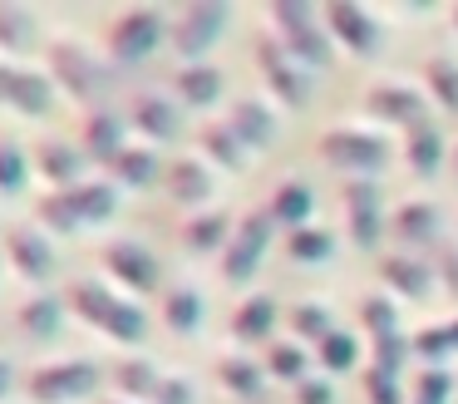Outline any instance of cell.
Wrapping results in <instances>:
<instances>
[{"label":"cell","instance_id":"6","mask_svg":"<svg viewBox=\"0 0 458 404\" xmlns=\"http://www.w3.org/2000/svg\"><path fill=\"white\" fill-rule=\"evenodd\" d=\"M227 15H232V10L222 5V0H192V5L173 20V30H168L173 49H178L188 64H198V55H208V49L217 45V35L227 30Z\"/></svg>","mask_w":458,"mask_h":404},{"label":"cell","instance_id":"13","mask_svg":"<svg viewBox=\"0 0 458 404\" xmlns=\"http://www.w3.org/2000/svg\"><path fill=\"white\" fill-rule=\"evenodd\" d=\"M84 158H99V163H114V158L129 148V114H114V108H89L80 133Z\"/></svg>","mask_w":458,"mask_h":404},{"label":"cell","instance_id":"20","mask_svg":"<svg viewBox=\"0 0 458 404\" xmlns=\"http://www.w3.org/2000/svg\"><path fill=\"white\" fill-rule=\"evenodd\" d=\"M173 94H178V104H188V108H208V104H217V94H222V69H212V64H182L178 74H173Z\"/></svg>","mask_w":458,"mask_h":404},{"label":"cell","instance_id":"54","mask_svg":"<svg viewBox=\"0 0 458 404\" xmlns=\"http://www.w3.org/2000/svg\"><path fill=\"white\" fill-rule=\"evenodd\" d=\"M0 262H5V252H0Z\"/></svg>","mask_w":458,"mask_h":404},{"label":"cell","instance_id":"16","mask_svg":"<svg viewBox=\"0 0 458 404\" xmlns=\"http://www.w3.org/2000/svg\"><path fill=\"white\" fill-rule=\"evenodd\" d=\"M345 212H350V236L360 246H375L385 236V217H379V187L375 183H350L345 187Z\"/></svg>","mask_w":458,"mask_h":404},{"label":"cell","instance_id":"9","mask_svg":"<svg viewBox=\"0 0 458 404\" xmlns=\"http://www.w3.org/2000/svg\"><path fill=\"white\" fill-rule=\"evenodd\" d=\"M320 153L340 168H379L389 158V138L369 133V128H330L320 138Z\"/></svg>","mask_w":458,"mask_h":404},{"label":"cell","instance_id":"12","mask_svg":"<svg viewBox=\"0 0 458 404\" xmlns=\"http://www.w3.org/2000/svg\"><path fill=\"white\" fill-rule=\"evenodd\" d=\"M365 108L375 118H385V124H404V133H409V128H419V124H428L424 94L409 89V84H375L365 94Z\"/></svg>","mask_w":458,"mask_h":404},{"label":"cell","instance_id":"21","mask_svg":"<svg viewBox=\"0 0 458 404\" xmlns=\"http://www.w3.org/2000/svg\"><path fill=\"white\" fill-rule=\"evenodd\" d=\"M40 45V20L15 0H0V49L5 55H30Z\"/></svg>","mask_w":458,"mask_h":404},{"label":"cell","instance_id":"11","mask_svg":"<svg viewBox=\"0 0 458 404\" xmlns=\"http://www.w3.org/2000/svg\"><path fill=\"white\" fill-rule=\"evenodd\" d=\"M99 262H104V271L109 276H119L129 291H153L158 286V256L148 252V246H139V242H109L99 252Z\"/></svg>","mask_w":458,"mask_h":404},{"label":"cell","instance_id":"49","mask_svg":"<svg viewBox=\"0 0 458 404\" xmlns=\"http://www.w3.org/2000/svg\"><path fill=\"white\" fill-rule=\"evenodd\" d=\"M296 404H335V390H330V380L306 374V380L296 384Z\"/></svg>","mask_w":458,"mask_h":404},{"label":"cell","instance_id":"50","mask_svg":"<svg viewBox=\"0 0 458 404\" xmlns=\"http://www.w3.org/2000/svg\"><path fill=\"white\" fill-rule=\"evenodd\" d=\"M444 276H448V286H454V296H458V246L454 242H444Z\"/></svg>","mask_w":458,"mask_h":404},{"label":"cell","instance_id":"23","mask_svg":"<svg viewBox=\"0 0 458 404\" xmlns=\"http://www.w3.org/2000/svg\"><path fill=\"white\" fill-rule=\"evenodd\" d=\"M50 104H55V79L40 74V69H15V89H11L15 114L40 118V114H50Z\"/></svg>","mask_w":458,"mask_h":404},{"label":"cell","instance_id":"46","mask_svg":"<svg viewBox=\"0 0 458 404\" xmlns=\"http://www.w3.org/2000/svg\"><path fill=\"white\" fill-rule=\"evenodd\" d=\"M316 350H320V365H326V370H350V365H355V335H350V331H330Z\"/></svg>","mask_w":458,"mask_h":404},{"label":"cell","instance_id":"10","mask_svg":"<svg viewBox=\"0 0 458 404\" xmlns=\"http://www.w3.org/2000/svg\"><path fill=\"white\" fill-rule=\"evenodd\" d=\"M0 252H5V262H11L25 281H50V276H55V246H50V236L35 232V227H25V222L5 232Z\"/></svg>","mask_w":458,"mask_h":404},{"label":"cell","instance_id":"40","mask_svg":"<svg viewBox=\"0 0 458 404\" xmlns=\"http://www.w3.org/2000/svg\"><path fill=\"white\" fill-rule=\"evenodd\" d=\"M409 345H414V355H424V360L454 355V350H458V321H448V325H428V331H419Z\"/></svg>","mask_w":458,"mask_h":404},{"label":"cell","instance_id":"29","mask_svg":"<svg viewBox=\"0 0 458 404\" xmlns=\"http://www.w3.org/2000/svg\"><path fill=\"white\" fill-rule=\"evenodd\" d=\"M379 276H385L389 291L409 296V301H424L428 296V271H424V262H414V256H385V262H379Z\"/></svg>","mask_w":458,"mask_h":404},{"label":"cell","instance_id":"26","mask_svg":"<svg viewBox=\"0 0 458 404\" xmlns=\"http://www.w3.org/2000/svg\"><path fill=\"white\" fill-rule=\"evenodd\" d=\"M271 325H276V301L271 296H247V301L232 311V335L237 340H267L271 335Z\"/></svg>","mask_w":458,"mask_h":404},{"label":"cell","instance_id":"1","mask_svg":"<svg viewBox=\"0 0 458 404\" xmlns=\"http://www.w3.org/2000/svg\"><path fill=\"white\" fill-rule=\"evenodd\" d=\"M70 311L80 315L84 325H94L99 335L123 340V345H139L143 335H148V315H143L129 296L109 291L104 281H74L70 286Z\"/></svg>","mask_w":458,"mask_h":404},{"label":"cell","instance_id":"41","mask_svg":"<svg viewBox=\"0 0 458 404\" xmlns=\"http://www.w3.org/2000/svg\"><path fill=\"white\" fill-rule=\"evenodd\" d=\"M360 315H365V331L375 335V340H385V335H399L394 301H389V296H365V301H360Z\"/></svg>","mask_w":458,"mask_h":404},{"label":"cell","instance_id":"19","mask_svg":"<svg viewBox=\"0 0 458 404\" xmlns=\"http://www.w3.org/2000/svg\"><path fill=\"white\" fill-rule=\"evenodd\" d=\"M227 124H232V133L247 143V153H257V148H267L271 138H276V118H271V108L261 104V99H237V104L227 108Z\"/></svg>","mask_w":458,"mask_h":404},{"label":"cell","instance_id":"5","mask_svg":"<svg viewBox=\"0 0 458 404\" xmlns=\"http://www.w3.org/2000/svg\"><path fill=\"white\" fill-rule=\"evenodd\" d=\"M99 390V365L94 360H55L30 370V400L35 404H70Z\"/></svg>","mask_w":458,"mask_h":404},{"label":"cell","instance_id":"31","mask_svg":"<svg viewBox=\"0 0 458 404\" xmlns=\"http://www.w3.org/2000/svg\"><path fill=\"white\" fill-rule=\"evenodd\" d=\"M227 242H232V222H227L222 207H212V212L192 217V222L182 227V246H188V252H217V246H227Z\"/></svg>","mask_w":458,"mask_h":404},{"label":"cell","instance_id":"42","mask_svg":"<svg viewBox=\"0 0 458 404\" xmlns=\"http://www.w3.org/2000/svg\"><path fill=\"white\" fill-rule=\"evenodd\" d=\"M448 394H454V374L438 370V365H428V370L414 380V394H409V404H448Z\"/></svg>","mask_w":458,"mask_h":404},{"label":"cell","instance_id":"45","mask_svg":"<svg viewBox=\"0 0 458 404\" xmlns=\"http://www.w3.org/2000/svg\"><path fill=\"white\" fill-rule=\"evenodd\" d=\"M267 370L281 374V380H306V350L301 345H271L267 350Z\"/></svg>","mask_w":458,"mask_h":404},{"label":"cell","instance_id":"32","mask_svg":"<svg viewBox=\"0 0 458 404\" xmlns=\"http://www.w3.org/2000/svg\"><path fill=\"white\" fill-rule=\"evenodd\" d=\"M198 143H202V153L217 158L222 168H242V158H247V143H242V138L232 133L227 118H212V124H202Z\"/></svg>","mask_w":458,"mask_h":404},{"label":"cell","instance_id":"7","mask_svg":"<svg viewBox=\"0 0 458 404\" xmlns=\"http://www.w3.org/2000/svg\"><path fill=\"white\" fill-rule=\"evenodd\" d=\"M271 212L267 207H257V212H247L242 217V227L232 232V242L222 246V276L227 281H247L251 271L261 266V252H267V242H271Z\"/></svg>","mask_w":458,"mask_h":404},{"label":"cell","instance_id":"25","mask_svg":"<svg viewBox=\"0 0 458 404\" xmlns=\"http://www.w3.org/2000/svg\"><path fill=\"white\" fill-rule=\"evenodd\" d=\"M310 207H316V197H310L306 183H276V193H271L267 212H271V222H281V227H291V232H301V227H306V217H310Z\"/></svg>","mask_w":458,"mask_h":404},{"label":"cell","instance_id":"27","mask_svg":"<svg viewBox=\"0 0 458 404\" xmlns=\"http://www.w3.org/2000/svg\"><path fill=\"white\" fill-rule=\"evenodd\" d=\"M70 197H74V212H80L84 227L109 222V217L119 212V187L114 183H74Z\"/></svg>","mask_w":458,"mask_h":404},{"label":"cell","instance_id":"8","mask_svg":"<svg viewBox=\"0 0 458 404\" xmlns=\"http://www.w3.org/2000/svg\"><path fill=\"white\" fill-rule=\"evenodd\" d=\"M257 69L267 74L271 94L286 99V108H306L310 104V79L301 74V64L286 55V45H281V39H271V35L257 39Z\"/></svg>","mask_w":458,"mask_h":404},{"label":"cell","instance_id":"36","mask_svg":"<svg viewBox=\"0 0 458 404\" xmlns=\"http://www.w3.org/2000/svg\"><path fill=\"white\" fill-rule=\"evenodd\" d=\"M114 384H119L123 394H139V400H153V390L163 384V374L153 370L143 355H133V360H119L114 365Z\"/></svg>","mask_w":458,"mask_h":404},{"label":"cell","instance_id":"52","mask_svg":"<svg viewBox=\"0 0 458 404\" xmlns=\"http://www.w3.org/2000/svg\"><path fill=\"white\" fill-rule=\"evenodd\" d=\"M11 384H15V365L5 360V355H0V400H5V394H11Z\"/></svg>","mask_w":458,"mask_h":404},{"label":"cell","instance_id":"15","mask_svg":"<svg viewBox=\"0 0 458 404\" xmlns=\"http://www.w3.org/2000/svg\"><path fill=\"white\" fill-rule=\"evenodd\" d=\"M326 30L335 39H345L355 55H375V45H379L375 20H369L360 5H350V0H330V5H326Z\"/></svg>","mask_w":458,"mask_h":404},{"label":"cell","instance_id":"34","mask_svg":"<svg viewBox=\"0 0 458 404\" xmlns=\"http://www.w3.org/2000/svg\"><path fill=\"white\" fill-rule=\"evenodd\" d=\"M217 380L227 384L232 394H242V400H261L267 394V380H261V370L251 360H242V355H227V360L217 365Z\"/></svg>","mask_w":458,"mask_h":404},{"label":"cell","instance_id":"44","mask_svg":"<svg viewBox=\"0 0 458 404\" xmlns=\"http://www.w3.org/2000/svg\"><path fill=\"white\" fill-rule=\"evenodd\" d=\"M291 325H296V335H306V340H316V345L335 331V325H330V311H326V305H316V301L296 305V311H291Z\"/></svg>","mask_w":458,"mask_h":404},{"label":"cell","instance_id":"43","mask_svg":"<svg viewBox=\"0 0 458 404\" xmlns=\"http://www.w3.org/2000/svg\"><path fill=\"white\" fill-rule=\"evenodd\" d=\"M365 394H369V404H404L409 400L404 384H399V374L394 370H379V365H369V370H365Z\"/></svg>","mask_w":458,"mask_h":404},{"label":"cell","instance_id":"4","mask_svg":"<svg viewBox=\"0 0 458 404\" xmlns=\"http://www.w3.org/2000/svg\"><path fill=\"white\" fill-rule=\"evenodd\" d=\"M271 25L281 30V45L291 59H306V64H326L330 59V39H326V15H316L301 0H276L271 5Z\"/></svg>","mask_w":458,"mask_h":404},{"label":"cell","instance_id":"51","mask_svg":"<svg viewBox=\"0 0 458 404\" xmlns=\"http://www.w3.org/2000/svg\"><path fill=\"white\" fill-rule=\"evenodd\" d=\"M11 89H15V64L0 59V104H5V108H11Z\"/></svg>","mask_w":458,"mask_h":404},{"label":"cell","instance_id":"28","mask_svg":"<svg viewBox=\"0 0 458 404\" xmlns=\"http://www.w3.org/2000/svg\"><path fill=\"white\" fill-rule=\"evenodd\" d=\"M163 325L173 335H192L202 325V296L192 286H168L163 291Z\"/></svg>","mask_w":458,"mask_h":404},{"label":"cell","instance_id":"53","mask_svg":"<svg viewBox=\"0 0 458 404\" xmlns=\"http://www.w3.org/2000/svg\"><path fill=\"white\" fill-rule=\"evenodd\" d=\"M454 25H458V10H454Z\"/></svg>","mask_w":458,"mask_h":404},{"label":"cell","instance_id":"14","mask_svg":"<svg viewBox=\"0 0 458 404\" xmlns=\"http://www.w3.org/2000/svg\"><path fill=\"white\" fill-rule=\"evenodd\" d=\"M129 124L139 128L148 143H168V138H178V128H182V114H178V104H173L168 94H133V104H129Z\"/></svg>","mask_w":458,"mask_h":404},{"label":"cell","instance_id":"38","mask_svg":"<svg viewBox=\"0 0 458 404\" xmlns=\"http://www.w3.org/2000/svg\"><path fill=\"white\" fill-rule=\"evenodd\" d=\"M286 252H291V262H326L335 252V236L316 232V227H301V232L286 236Z\"/></svg>","mask_w":458,"mask_h":404},{"label":"cell","instance_id":"37","mask_svg":"<svg viewBox=\"0 0 458 404\" xmlns=\"http://www.w3.org/2000/svg\"><path fill=\"white\" fill-rule=\"evenodd\" d=\"M25 173H30V153L15 138L0 133V193H21Z\"/></svg>","mask_w":458,"mask_h":404},{"label":"cell","instance_id":"17","mask_svg":"<svg viewBox=\"0 0 458 404\" xmlns=\"http://www.w3.org/2000/svg\"><path fill=\"white\" fill-rule=\"evenodd\" d=\"M84 163H89V158H84V148H74L70 138H45V143L35 148V168H40L55 187L84 183Z\"/></svg>","mask_w":458,"mask_h":404},{"label":"cell","instance_id":"48","mask_svg":"<svg viewBox=\"0 0 458 404\" xmlns=\"http://www.w3.org/2000/svg\"><path fill=\"white\" fill-rule=\"evenodd\" d=\"M148 404H192V384L182 374H163V384L153 390Z\"/></svg>","mask_w":458,"mask_h":404},{"label":"cell","instance_id":"3","mask_svg":"<svg viewBox=\"0 0 458 404\" xmlns=\"http://www.w3.org/2000/svg\"><path fill=\"white\" fill-rule=\"evenodd\" d=\"M168 15H163L158 5H133L123 10V15H114V25L104 30V39H109V55L119 59V64H139V59H148L153 49L168 39Z\"/></svg>","mask_w":458,"mask_h":404},{"label":"cell","instance_id":"30","mask_svg":"<svg viewBox=\"0 0 458 404\" xmlns=\"http://www.w3.org/2000/svg\"><path fill=\"white\" fill-rule=\"evenodd\" d=\"M109 173H114V183H123V187H148L153 177H158V153H153L148 143H129L109 163Z\"/></svg>","mask_w":458,"mask_h":404},{"label":"cell","instance_id":"39","mask_svg":"<svg viewBox=\"0 0 458 404\" xmlns=\"http://www.w3.org/2000/svg\"><path fill=\"white\" fill-rule=\"evenodd\" d=\"M428 89H434V99L448 108V114H458V64L454 59H428Z\"/></svg>","mask_w":458,"mask_h":404},{"label":"cell","instance_id":"47","mask_svg":"<svg viewBox=\"0 0 458 404\" xmlns=\"http://www.w3.org/2000/svg\"><path fill=\"white\" fill-rule=\"evenodd\" d=\"M404 350H414V345L404 340V335H385V340H375V365L379 370H404Z\"/></svg>","mask_w":458,"mask_h":404},{"label":"cell","instance_id":"33","mask_svg":"<svg viewBox=\"0 0 458 404\" xmlns=\"http://www.w3.org/2000/svg\"><path fill=\"white\" fill-rule=\"evenodd\" d=\"M394 232H399V242H404V246H428V242L438 236V212H434V202H409V207H399Z\"/></svg>","mask_w":458,"mask_h":404},{"label":"cell","instance_id":"24","mask_svg":"<svg viewBox=\"0 0 458 404\" xmlns=\"http://www.w3.org/2000/svg\"><path fill=\"white\" fill-rule=\"evenodd\" d=\"M404 158H409V168H414L419 177H434L438 168H444V133L434 128V118L404 133Z\"/></svg>","mask_w":458,"mask_h":404},{"label":"cell","instance_id":"55","mask_svg":"<svg viewBox=\"0 0 458 404\" xmlns=\"http://www.w3.org/2000/svg\"><path fill=\"white\" fill-rule=\"evenodd\" d=\"M454 173H458V163H454Z\"/></svg>","mask_w":458,"mask_h":404},{"label":"cell","instance_id":"2","mask_svg":"<svg viewBox=\"0 0 458 404\" xmlns=\"http://www.w3.org/2000/svg\"><path fill=\"white\" fill-rule=\"evenodd\" d=\"M45 74L55 79V89H64V94L80 99V104H99V99L109 94V84H114L109 64H104L89 45H80V39H55L50 45V69H45Z\"/></svg>","mask_w":458,"mask_h":404},{"label":"cell","instance_id":"22","mask_svg":"<svg viewBox=\"0 0 458 404\" xmlns=\"http://www.w3.org/2000/svg\"><path fill=\"white\" fill-rule=\"evenodd\" d=\"M168 197L182 207H198L212 197V173L208 163H198V158H178V163H168Z\"/></svg>","mask_w":458,"mask_h":404},{"label":"cell","instance_id":"35","mask_svg":"<svg viewBox=\"0 0 458 404\" xmlns=\"http://www.w3.org/2000/svg\"><path fill=\"white\" fill-rule=\"evenodd\" d=\"M40 222L50 227V232H60V236H70V232H80V212H74V197H70V187H50V193L40 197Z\"/></svg>","mask_w":458,"mask_h":404},{"label":"cell","instance_id":"18","mask_svg":"<svg viewBox=\"0 0 458 404\" xmlns=\"http://www.w3.org/2000/svg\"><path fill=\"white\" fill-rule=\"evenodd\" d=\"M15 331L25 340H55L64 331V301L60 296H30L15 305Z\"/></svg>","mask_w":458,"mask_h":404}]
</instances>
